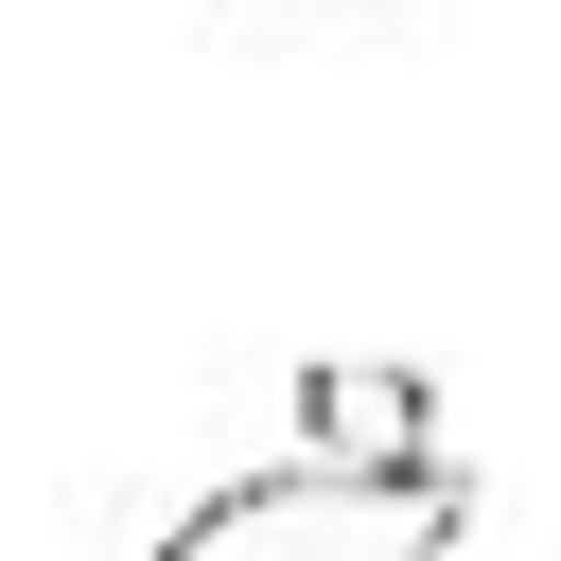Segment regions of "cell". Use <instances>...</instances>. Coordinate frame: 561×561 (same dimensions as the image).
<instances>
[{
    "label": "cell",
    "instance_id": "obj_1",
    "mask_svg": "<svg viewBox=\"0 0 561 561\" xmlns=\"http://www.w3.org/2000/svg\"><path fill=\"white\" fill-rule=\"evenodd\" d=\"M473 543V473H351V456H263L228 491H193L158 526V561H456Z\"/></svg>",
    "mask_w": 561,
    "mask_h": 561
},
{
    "label": "cell",
    "instance_id": "obj_2",
    "mask_svg": "<svg viewBox=\"0 0 561 561\" xmlns=\"http://www.w3.org/2000/svg\"><path fill=\"white\" fill-rule=\"evenodd\" d=\"M280 438H298V456H351V473H421V456H438V386L386 368V351H316V368L280 386Z\"/></svg>",
    "mask_w": 561,
    "mask_h": 561
}]
</instances>
